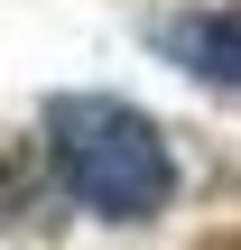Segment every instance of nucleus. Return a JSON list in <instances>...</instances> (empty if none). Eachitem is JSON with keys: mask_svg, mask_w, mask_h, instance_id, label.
<instances>
[{"mask_svg": "<svg viewBox=\"0 0 241 250\" xmlns=\"http://www.w3.org/2000/svg\"><path fill=\"white\" fill-rule=\"evenodd\" d=\"M176 65H195L204 83H232L241 93V9H204V19H176L167 28Z\"/></svg>", "mask_w": 241, "mask_h": 250, "instance_id": "f03ea898", "label": "nucleus"}, {"mask_svg": "<svg viewBox=\"0 0 241 250\" xmlns=\"http://www.w3.org/2000/svg\"><path fill=\"white\" fill-rule=\"evenodd\" d=\"M46 148L74 186L84 213L102 223H149L167 195H176V167H167V139L139 102H111V93H56L46 102Z\"/></svg>", "mask_w": 241, "mask_h": 250, "instance_id": "f257e3e1", "label": "nucleus"}]
</instances>
